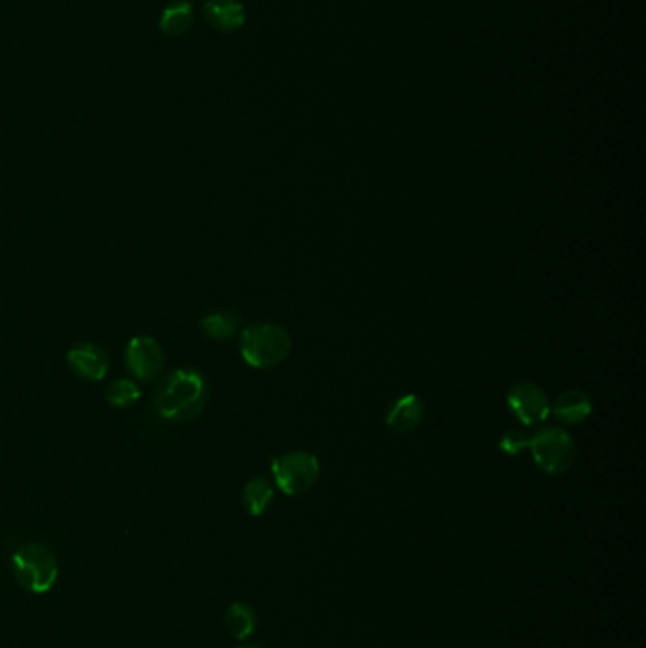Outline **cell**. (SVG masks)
<instances>
[{
	"instance_id": "8992f818",
	"label": "cell",
	"mask_w": 646,
	"mask_h": 648,
	"mask_svg": "<svg viewBox=\"0 0 646 648\" xmlns=\"http://www.w3.org/2000/svg\"><path fill=\"white\" fill-rule=\"evenodd\" d=\"M508 410L525 427H537L550 415V398L546 391L535 383H518L510 389L506 398Z\"/></svg>"
},
{
	"instance_id": "ac0fdd59",
	"label": "cell",
	"mask_w": 646,
	"mask_h": 648,
	"mask_svg": "<svg viewBox=\"0 0 646 648\" xmlns=\"http://www.w3.org/2000/svg\"><path fill=\"white\" fill-rule=\"evenodd\" d=\"M235 648H260L258 645H239V647Z\"/></svg>"
},
{
	"instance_id": "9a60e30c",
	"label": "cell",
	"mask_w": 646,
	"mask_h": 648,
	"mask_svg": "<svg viewBox=\"0 0 646 648\" xmlns=\"http://www.w3.org/2000/svg\"><path fill=\"white\" fill-rule=\"evenodd\" d=\"M199 326L205 332V336H209L211 340L226 342L237 334L239 319L232 311H213L201 319Z\"/></svg>"
},
{
	"instance_id": "277c9868",
	"label": "cell",
	"mask_w": 646,
	"mask_h": 648,
	"mask_svg": "<svg viewBox=\"0 0 646 648\" xmlns=\"http://www.w3.org/2000/svg\"><path fill=\"white\" fill-rule=\"evenodd\" d=\"M529 450L542 472L559 476L567 472L575 461V438L559 427H542L531 436Z\"/></svg>"
},
{
	"instance_id": "5b68a950",
	"label": "cell",
	"mask_w": 646,
	"mask_h": 648,
	"mask_svg": "<svg viewBox=\"0 0 646 648\" xmlns=\"http://www.w3.org/2000/svg\"><path fill=\"white\" fill-rule=\"evenodd\" d=\"M271 474L275 486L285 495L298 497L317 484L321 476V465L319 459L309 451H288L285 455L273 459Z\"/></svg>"
},
{
	"instance_id": "9c48e42d",
	"label": "cell",
	"mask_w": 646,
	"mask_h": 648,
	"mask_svg": "<svg viewBox=\"0 0 646 648\" xmlns=\"http://www.w3.org/2000/svg\"><path fill=\"white\" fill-rule=\"evenodd\" d=\"M203 18L216 31L234 33L245 25L247 14L239 0H207L203 6Z\"/></svg>"
},
{
	"instance_id": "30bf717a",
	"label": "cell",
	"mask_w": 646,
	"mask_h": 648,
	"mask_svg": "<svg viewBox=\"0 0 646 648\" xmlns=\"http://www.w3.org/2000/svg\"><path fill=\"white\" fill-rule=\"evenodd\" d=\"M425 419V404L417 395L400 396L387 410L385 423L391 431L412 432Z\"/></svg>"
},
{
	"instance_id": "ba28073f",
	"label": "cell",
	"mask_w": 646,
	"mask_h": 648,
	"mask_svg": "<svg viewBox=\"0 0 646 648\" xmlns=\"http://www.w3.org/2000/svg\"><path fill=\"white\" fill-rule=\"evenodd\" d=\"M67 362H69L72 372L80 378L101 381L107 376V353L95 343H76L67 355Z\"/></svg>"
},
{
	"instance_id": "7c38bea8",
	"label": "cell",
	"mask_w": 646,
	"mask_h": 648,
	"mask_svg": "<svg viewBox=\"0 0 646 648\" xmlns=\"http://www.w3.org/2000/svg\"><path fill=\"white\" fill-rule=\"evenodd\" d=\"M258 626V614L249 603H234L224 614V628L237 639L247 641Z\"/></svg>"
},
{
	"instance_id": "e0dca14e",
	"label": "cell",
	"mask_w": 646,
	"mask_h": 648,
	"mask_svg": "<svg viewBox=\"0 0 646 648\" xmlns=\"http://www.w3.org/2000/svg\"><path fill=\"white\" fill-rule=\"evenodd\" d=\"M529 440H531L529 434L518 431V429H512V431L504 432L499 446L508 455H520L523 451L529 450Z\"/></svg>"
},
{
	"instance_id": "3957f363",
	"label": "cell",
	"mask_w": 646,
	"mask_h": 648,
	"mask_svg": "<svg viewBox=\"0 0 646 648\" xmlns=\"http://www.w3.org/2000/svg\"><path fill=\"white\" fill-rule=\"evenodd\" d=\"M12 571L21 588L31 594H48L59 576V561L52 548L29 542L12 558Z\"/></svg>"
},
{
	"instance_id": "5bb4252c",
	"label": "cell",
	"mask_w": 646,
	"mask_h": 648,
	"mask_svg": "<svg viewBox=\"0 0 646 648\" xmlns=\"http://www.w3.org/2000/svg\"><path fill=\"white\" fill-rule=\"evenodd\" d=\"M273 495L275 491L270 480L256 476L243 489V506L252 518H260L273 503Z\"/></svg>"
},
{
	"instance_id": "6da1fadb",
	"label": "cell",
	"mask_w": 646,
	"mask_h": 648,
	"mask_svg": "<svg viewBox=\"0 0 646 648\" xmlns=\"http://www.w3.org/2000/svg\"><path fill=\"white\" fill-rule=\"evenodd\" d=\"M207 402V383L203 376L180 368L163 378L156 396L158 412L169 421H190L201 414Z\"/></svg>"
},
{
	"instance_id": "52a82bcc",
	"label": "cell",
	"mask_w": 646,
	"mask_h": 648,
	"mask_svg": "<svg viewBox=\"0 0 646 648\" xmlns=\"http://www.w3.org/2000/svg\"><path fill=\"white\" fill-rule=\"evenodd\" d=\"M127 370L139 381H152L162 374L165 353L158 340L150 336H135L126 347Z\"/></svg>"
},
{
	"instance_id": "2e32d148",
	"label": "cell",
	"mask_w": 646,
	"mask_h": 648,
	"mask_svg": "<svg viewBox=\"0 0 646 648\" xmlns=\"http://www.w3.org/2000/svg\"><path fill=\"white\" fill-rule=\"evenodd\" d=\"M108 402L116 408H127L141 398V389L131 379H118L110 383L107 391Z\"/></svg>"
},
{
	"instance_id": "4fadbf2b",
	"label": "cell",
	"mask_w": 646,
	"mask_h": 648,
	"mask_svg": "<svg viewBox=\"0 0 646 648\" xmlns=\"http://www.w3.org/2000/svg\"><path fill=\"white\" fill-rule=\"evenodd\" d=\"M194 23V8L188 0H177L163 10L160 29L163 35L180 36L188 33Z\"/></svg>"
},
{
	"instance_id": "7a4b0ae2",
	"label": "cell",
	"mask_w": 646,
	"mask_h": 648,
	"mask_svg": "<svg viewBox=\"0 0 646 648\" xmlns=\"http://www.w3.org/2000/svg\"><path fill=\"white\" fill-rule=\"evenodd\" d=\"M239 349L249 366L270 370L288 359L292 351V338L279 324H252L241 332Z\"/></svg>"
},
{
	"instance_id": "8fae6325",
	"label": "cell",
	"mask_w": 646,
	"mask_h": 648,
	"mask_svg": "<svg viewBox=\"0 0 646 648\" xmlns=\"http://www.w3.org/2000/svg\"><path fill=\"white\" fill-rule=\"evenodd\" d=\"M593 412L592 398L580 389H569L557 396L554 406H550V414H554L559 423L565 425H580Z\"/></svg>"
}]
</instances>
